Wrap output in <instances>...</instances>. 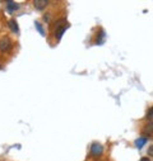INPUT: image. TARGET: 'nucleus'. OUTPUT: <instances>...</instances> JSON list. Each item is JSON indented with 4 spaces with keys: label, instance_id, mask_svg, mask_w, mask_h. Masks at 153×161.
Instances as JSON below:
<instances>
[{
    "label": "nucleus",
    "instance_id": "obj_1",
    "mask_svg": "<svg viewBox=\"0 0 153 161\" xmlns=\"http://www.w3.org/2000/svg\"><path fill=\"white\" fill-rule=\"evenodd\" d=\"M68 29V24H67V19H61L55 24V37H56L58 41L61 40L62 34L67 32Z\"/></svg>",
    "mask_w": 153,
    "mask_h": 161
},
{
    "label": "nucleus",
    "instance_id": "obj_2",
    "mask_svg": "<svg viewBox=\"0 0 153 161\" xmlns=\"http://www.w3.org/2000/svg\"><path fill=\"white\" fill-rule=\"evenodd\" d=\"M12 48V41L9 37H3L0 40V51L1 52H8Z\"/></svg>",
    "mask_w": 153,
    "mask_h": 161
},
{
    "label": "nucleus",
    "instance_id": "obj_3",
    "mask_svg": "<svg viewBox=\"0 0 153 161\" xmlns=\"http://www.w3.org/2000/svg\"><path fill=\"white\" fill-rule=\"evenodd\" d=\"M102 152H103V147L101 143H98V142L92 143V146H91V155L92 156H100Z\"/></svg>",
    "mask_w": 153,
    "mask_h": 161
},
{
    "label": "nucleus",
    "instance_id": "obj_4",
    "mask_svg": "<svg viewBox=\"0 0 153 161\" xmlns=\"http://www.w3.org/2000/svg\"><path fill=\"white\" fill-rule=\"evenodd\" d=\"M19 8V5L17 4V3L12 1V0H9V1H6V10H8V13H14L17 9Z\"/></svg>",
    "mask_w": 153,
    "mask_h": 161
},
{
    "label": "nucleus",
    "instance_id": "obj_5",
    "mask_svg": "<svg viewBox=\"0 0 153 161\" xmlns=\"http://www.w3.org/2000/svg\"><path fill=\"white\" fill-rule=\"evenodd\" d=\"M8 27L10 28L13 33H18L19 32V28H18V23L15 22V19H10L8 22Z\"/></svg>",
    "mask_w": 153,
    "mask_h": 161
},
{
    "label": "nucleus",
    "instance_id": "obj_6",
    "mask_svg": "<svg viewBox=\"0 0 153 161\" xmlns=\"http://www.w3.org/2000/svg\"><path fill=\"white\" fill-rule=\"evenodd\" d=\"M33 5H34V8H36V9L42 10V9L46 8L47 1H45V0H36V1H33Z\"/></svg>",
    "mask_w": 153,
    "mask_h": 161
},
{
    "label": "nucleus",
    "instance_id": "obj_7",
    "mask_svg": "<svg viewBox=\"0 0 153 161\" xmlns=\"http://www.w3.org/2000/svg\"><path fill=\"white\" fill-rule=\"evenodd\" d=\"M100 34L97 36V40H96V43L97 44H102L103 43V41H105V37H106V33H105V31L103 29H100Z\"/></svg>",
    "mask_w": 153,
    "mask_h": 161
},
{
    "label": "nucleus",
    "instance_id": "obj_8",
    "mask_svg": "<svg viewBox=\"0 0 153 161\" xmlns=\"http://www.w3.org/2000/svg\"><path fill=\"white\" fill-rule=\"evenodd\" d=\"M145 143H147V138H145V137H140V138H138L137 141H135V146H137L138 149H142Z\"/></svg>",
    "mask_w": 153,
    "mask_h": 161
},
{
    "label": "nucleus",
    "instance_id": "obj_9",
    "mask_svg": "<svg viewBox=\"0 0 153 161\" xmlns=\"http://www.w3.org/2000/svg\"><path fill=\"white\" fill-rule=\"evenodd\" d=\"M145 133H148V135H153V122H149V123L145 126Z\"/></svg>",
    "mask_w": 153,
    "mask_h": 161
},
{
    "label": "nucleus",
    "instance_id": "obj_10",
    "mask_svg": "<svg viewBox=\"0 0 153 161\" xmlns=\"http://www.w3.org/2000/svg\"><path fill=\"white\" fill-rule=\"evenodd\" d=\"M34 26H36L37 31H38V32H40V34H41V36H45V34H46V32H45V31H44L42 26H41V24L38 23V22H34Z\"/></svg>",
    "mask_w": 153,
    "mask_h": 161
},
{
    "label": "nucleus",
    "instance_id": "obj_11",
    "mask_svg": "<svg viewBox=\"0 0 153 161\" xmlns=\"http://www.w3.org/2000/svg\"><path fill=\"white\" fill-rule=\"evenodd\" d=\"M147 118L149 119V122H153V107L148 110V113H147Z\"/></svg>",
    "mask_w": 153,
    "mask_h": 161
},
{
    "label": "nucleus",
    "instance_id": "obj_12",
    "mask_svg": "<svg viewBox=\"0 0 153 161\" xmlns=\"http://www.w3.org/2000/svg\"><path fill=\"white\" fill-rule=\"evenodd\" d=\"M148 155H149V156H153V145L149 146V149H148Z\"/></svg>",
    "mask_w": 153,
    "mask_h": 161
},
{
    "label": "nucleus",
    "instance_id": "obj_13",
    "mask_svg": "<svg viewBox=\"0 0 153 161\" xmlns=\"http://www.w3.org/2000/svg\"><path fill=\"white\" fill-rule=\"evenodd\" d=\"M140 161H151V160H149L148 157H142V159H140Z\"/></svg>",
    "mask_w": 153,
    "mask_h": 161
}]
</instances>
